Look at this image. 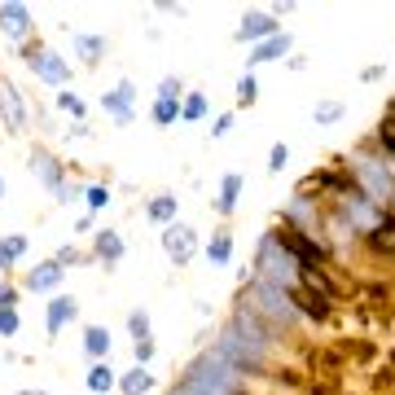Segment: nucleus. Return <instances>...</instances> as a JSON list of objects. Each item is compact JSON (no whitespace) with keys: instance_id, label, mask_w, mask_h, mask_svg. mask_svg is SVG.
Returning a JSON list of instances; mask_svg holds the SVG:
<instances>
[{"instance_id":"obj_28","label":"nucleus","mask_w":395,"mask_h":395,"mask_svg":"<svg viewBox=\"0 0 395 395\" xmlns=\"http://www.w3.org/2000/svg\"><path fill=\"white\" fill-rule=\"evenodd\" d=\"M206 115V97L202 93H194L189 101H184V119H202Z\"/></svg>"},{"instance_id":"obj_18","label":"nucleus","mask_w":395,"mask_h":395,"mask_svg":"<svg viewBox=\"0 0 395 395\" xmlns=\"http://www.w3.org/2000/svg\"><path fill=\"white\" fill-rule=\"evenodd\" d=\"M84 347H88V356H105V352H110V334H105L101 325H93L84 334Z\"/></svg>"},{"instance_id":"obj_40","label":"nucleus","mask_w":395,"mask_h":395,"mask_svg":"<svg viewBox=\"0 0 395 395\" xmlns=\"http://www.w3.org/2000/svg\"><path fill=\"white\" fill-rule=\"evenodd\" d=\"M0 198H5V180H0Z\"/></svg>"},{"instance_id":"obj_26","label":"nucleus","mask_w":395,"mask_h":395,"mask_svg":"<svg viewBox=\"0 0 395 395\" xmlns=\"http://www.w3.org/2000/svg\"><path fill=\"white\" fill-rule=\"evenodd\" d=\"M127 325H132V334H137V342H145V338H149V316H145V312H132V316H127Z\"/></svg>"},{"instance_id":"obj_31","label":"nucleus","mask_w":395,"mask_h":395,"mask_svg":"<svg viewBox=\"0 0 395 395\" xmlns=\"http://www.w3.org/2000/svg\"><path fill=\"white\" fill-rule=\"evenodd\" d=\"M154 119H158V123L167 127V123L176 119V101H158V105H154Z\"/></svg>"},{"instance_id":"obj_32","label":"nucleus","mask_w":395,"mask_h":395,"mask_svg":"<svg viewBox=\"0 0 395 395\" xmlns=\"http://www.w3.org/2000/svg\"><path fill=\"white\" fill-rule=\"evenodd\" d=\"M285 158H290V149L277 141V145H273V154H268V172H281V167H285Z\"/></svg>"},{"instance_id":"obj_39","label":"nucleus","mask_w":395,"mask_h":395,"mask_svg":"<svg viewBox=\"0 0 395 395\" xmlns=\"http://www.w3.org/2000/svg\"><path fill=\"white\" fill-rule=\"evenodd\" d=\"M22 395H44V391H22Z\"/></svg>"},{"instance_id":"obj_12","label":"nucleus","mask_w":395,"mask_h":395,"mask_svg":"<svg viewBox=\"0 0 395 395\" xmlns=\"http://www.w3.org/2000/svg\"><path fill=\"white\" fill-rule=\"evenodd\" d=\"M303 290H312V295H321L325 303H330V299H338V290L325 281V273H321V268H303Z\"/></svg>"},{"instance_id":"obj_16","label":"nucleus","mask_w":395,"mask_h":395,"mask_svg":"<svg viewBox=\"0 0 395 395\" xmlns=\"http://www.w3.org/2000/svg\"><path fill=\"white\" fill-rule=\"evenodd\" d=\"M97 255H101L105 263H115V259L123 255V242H119L115 233H97Z\"/></svg>"},{"instance_id":"obj_2","label":"nucleus","mask_w":395,"mask_h":395,"mask_svg":"<svg viewBox=\"0 0 395 395\" xmlns=\"http://www.w3.org/2000/svg\"><path fill=\"white\" fill-rule=\"evenodd\" d=\"M163 246H167V255H172L176 263H184V259H194V246H198V242H194V233L184 228V224L172 220V224L163 228Z\"/></svg>"},{"instance_id":"obj_29","label":"nucleus","mask_w":395,"mask_h":395,"mask_svg":"<svg viewBox=\"0 0 395 395\" xmlns=\"http://www.w3.org/2000/svg\"><path fill=\"white\" fill-rule=\"evenodd\" d=\"M36 167L44 172V180L53 184V189H62V184H58V167H53V163H48V154H36Z\"/></svg>"},{"instance_id":"obj_22","label":"nucleus","mask_w":395,"mask_h":395,"mask_svg":"<svg viewBox=\"0 0 395 395\" xmlns=\"http://www.w3.org/2000/svg\"><path fill=\"white\" fill-rule=\"evenodd\" d=\"M88 386H93V391H110V386H115V374H110L105 364H93V369H88Z\"/></svg>"},{"instance_id":"obj_14","label":"nucleus","mask_w":395,"mask_h":395,"mask_svg":"<svg viewBox=\"0 0 395 395\" xmlns=\"http://www.w3.org/2000/svg\"><path fill=\"white\" fill-rule=\"evenodd\" d=\"M127 101H132V84H119L110 97H105V110L119 115V119H127Z\"/></svg>"},{"instance_id":"obj_3","label":"nucleus","mask_w":395,"mask_h":395,"mask_svg":"<svg viewBox=\"0 0 395 395\" xmlns=\"http://www.w3.org/2000/svg\"><path fill=\"white\" fill-rule=\"evenodd\" d=\"M26 62L36 66V75H44L48 84H66V62L62 58H53V53H44V48H36V53H26Z\"/></svg>"},{"instance_id":"obj_7","label":"nucleus","mask_w":395,"mask_h":395,"mask_svg":"<svg viewBox=\"0 0 395 395\" xmlns=\"http://www.w3.org/2000/svg\"><path fill=\"white\" fill-rule=\"evenodd\" d=\"M290 299H295V307H303L307 316H316V321H321V316L330 312V303H325V299H316L312 290H303V285H290Z\"/></svg>"},{"instance_id":"obj_10","label":"nucleus","mask_w":395,"mask_h":395,"mask_svg":"<svg viewBox=\"0 0 395 395\" xmlns=\"http://www.w3.org/2000/svg\"><path fill=\"white\" fill-rule=\"evenodd\" d=\"M360 172H364V180H369V184H374V198H395V180H391V176H382V167H378V163H364Z\"/></svg>"},{"instance_id":"obj_30","label":"nucleus","mask_w":395,"mask_h":395,"mask_svg":"<svg viewBox=\"0 0 395 395\" xmlns=\"http://www.w3.org/2000/svg\"><path fill=\"white\" fill-rule=\"evenodd\" d=\"M378 137H382V145H386V149L395 154V115H386V119H382V127H378Z\"/></svg>"},{"instance_id":"obj_34","label":"nucleus","mask_w":395,"mask_h":395,"mask_svg":"<svg viewBox=\"0 0 395 395\" xmlns=\"http://www.w3.org/2000/svg\"><path fill=\"white\" fill-rule=\"evenodd\" d=\"M14 330H18V316L9 307H0V334H14Z\"/></svg>"},{"instance_id":"obj_8","label":"nucleus","mask_w":395,"mask_h":395,"mask_svg":"<svg viewBox=\"0 0 395 395\" xmlns=\"http://www.w3.org/2000/svg\"><path fill=\"white\" fill-rule=\"evenodd\" d=\"M0 110H5V123L9 127H22V101H18L14 84H5V79H0Z\"/></svg>"},{"instance_id":"obj_27","label":"nucleus","mask_w":395,"mask_h":395,"mask_svg":"<svg viewBox=\"0 0 395 395\" xmlns=\"http://www.w3.org/2000/svg\"><path fill=\"white\" fill-rule=\"evenodd\" d=\"M259 97V88H255V79L251 75H242V79H237V101H242V105H251Z\"/></svg>"},{"instance_id":"obj_6","label":"nucleus","mask_w":395,"mask_h":395,"mask_svg":"<svg viewBox=\"0 0 395 395\" xmlns=\"http://www.w3.org/2000/svg\"><path fill=\"white\" fill-rule=\"evenodd\" d=\"M0 26H5L9 36H26V26H31L26 5H0Z\"/></svg>"},{"instance_id":"obj_36","label":"nucleus","mask_w":395,"mask_h":395,"mask_svg":"<svg viewBox=\"0 0 395 395\" xmlns=\"http://www.w3.org/2000/svg\"><path fill=\"white\" fill-rule=\"evenodd\" d=\"M88 202H93V206H105V202H110V194H105L101 184H93V189H88Z\"/></svg>"},{"instance_id":"obj_15","label":"nucleus","mask_w":395,"mask_h":395,"mask_svg":"<svg viewBox=\"0 0 395 395\" xmlns=\"http://www.w3.org/2000/svg\"><path fill=\"white\" fill-rule=\"evenodd\" d=\"M172 216H176V198H172V194H163V198H154V202H149V220L172 224Z\"/></svg>"},{"instance_id":"obj_37","label":"nucleus","mask_w":395,"mask_h":395,"mask_svg":"<svg viewBox=\"0 0 395 395\" xmlns=\"http://www.w3.org/2000/svg\"><path fill=\"white\" fill-rule=\"evenodd\" d=\"M137 356H141V360H149V356H154V342H149V338H145V342H137Z\"/></svg>"},{"instance_id":"obj_35","label":"nucleus","mask_w":395,"mask_h":395,"mask_svg":"<svg viewBox=\"0 0 395 395\" xmlns=\"http://www.w3.org/2000/svg\"><path fill=\"white\" fill-rule=\"evenodd\" d=\"M58 101L66 105V110H70V115H84V101H79V97H70V93H62Z\"/></svg>"},{"instance_id":"obj_38","label":"nucleus","mask_w":395,"mask_h":395,"mask_svg":"<svg viewBox=\"0 0 395 395\" xmlns=\"http://www.w3.org/2000/svg\"><path fill=\"white\" fill-rule=\"evenodd\" d=\"M9 303H14V290H9V285H0V307H9Z\"/></svg>"},{"instance_id":"obj_9","label":"nucleus","mask_w":395,"mask_h":395,"mask_svg":"<svg viewBox=\"0 0 395 395\" xmlns=\"http://www.w3.org/2000/svg\"><path fill=\"white\" fill-rule=\"evenodd\" d=\"M285 53H290V36L281 31V36H268V40H263V44L251 53V62H273V58H285Z\"/></svg>"},{"instance_id":"obj_23","label":"nucleus","mask_w":395,"mask_h":395,"mask_svg":"<svg viewBox=\"0 0 395 395\" xmlns=\"http://www.w3.org/2000/svg\"><path fill=\"white\" fill-rule=\"evenodd\" d=\"M75 48L84 53L88 62H97V58H101V48H105V40H97V36H75Z\"/></svg>"},{"instance_id":"obj_5","label":"nucleus","mask_w":395,"mask_h":395,"mask_svg":"<svg viewBox=\"0 0 395 395\" xmlns=\"http://www.w3.org/2000/svg\"><path fill=\"white\" fill-rule=\"evenodd\" d=\"M259 307H263V312H273L277 321H290V316H295V307L281 299V290H277V285H259Z\"/></svg>"},{"instance_id":"obj_21","label":"nucleus","mask_w":395,"mask_h":395,"mask_svg":"<svg viewBox=\"0 0 395 395\" xmlns=\"http://www.w3.org/2000/svg\"><path fill=\"white\" fill-rule=\"evenodd\" d=\"M22 251H26V237H5V242H0V268H9Z\"/></svg>"},{"instance_id":"obj_13","label":"nucleus","mask_w":395,"mask_h":395,"mask_svg":"<svg viewBox=\"0 0 395 395\" xmlns=\"http://www.w3.org/2000/svg\"><path fill=\"white\" fill-rule=\"evenodd\" d=\"M70 316H75V303H70V299H53V303H48V334H58Z\"/></svg>"},{"instance_id":"obj_1","label":"nucleus","mask_w":395,"mask_h":395,"mask_svg":"<svg viewBox=\"0 0 395 395\" xmlns=\"http://www.w3.org/2000/svg\"><path fill=\"white\" fill-rule=\"evenodd\" d=\"M273 242H281L290 255H295L299 263H303V268H321V246H316V242H307V237L299 233V228H290V224H281L277 228V237H273Z\"/></svg>"},{"instance_id":"obj_24","label":"nucleus","mask_w":395,"mask_h":395,"mask_svg":"<svg viewBox=\"0 0 395 395\" xmlns=\"http://www.w3.org/2000/svg\"><path fill=\"white\" fill-rule=\"evenodd\" d=\"M312 119H316V123H334V119H342V101H321Z\"/></svg>"},{"instance_id":"obj_17","label":"nucleus","mask_w":395,"mask_h":395,"mask_svg":"<svg viewBox=\"0 0 395 395\" xmlns=\"http://www.w3.org/2000/svg\"><path fill=\"white\" fill-rule=\"evenodd\" d=\"M211 263H216V268H220V263H228V255H233V237L228 233H216V237H211Z\"/></svg>"},{"instance_id":"obj_11","label":"nucleus","mask_w":395,"mask_h":395,"mask_svg":"<svg viewBox=\"0 0 395 395\" xmlns=\"http://www.w3.org/2000/svg\"><path fill=\"white\" fill-rule=\"evenodd\" d=\"M62 281V263H40V268H31V277H26V285L31 290H48Z\"/></svg>"},{"instance_id":"obj_4","label":"nucleus","mask_w":395,"mask_h":395,"mask_svg":"<svg viewBox=\"0 0 395 395\" xmlns=\"http://www.w3.org/2000/svg\"><path fill=\"white\" fill-rule=\"evenodd\" d=\"M242 40H263V36H277V18L273 14H246L242 26H237Z\"/></svg>"},{"instance_id":"obj_33","label":"nucleus","mask_w":395,"mask_h":395,"mask_svg":"<svg viewBox=\"0 0 395 395\" xmlns=\"http://www.w3.org/2000/svg\"><path fill=\"white\" fill-rule=\"evenodd\" d=\"M180 97V79H163L158 84V101H176Z\"/></svg>"},{"instance_id":"obj_19","label":"nucleus","mask_w":395,"mask_h":395,"mask_svg":"<svg viewBox=\"0 0 395 395\" xmlns=\"http://www.w3.org/2000/svg\"><path fill=\"white\" fill-rule=\"evenodd\" d=\"M374 246L395 255V220H382V224H374Z\"/></svg>"},{"instance_id":"obj_20","label":"nucleus","mask_w":395,"mask_h":395,"mask_svg":"<svg viewBox=\"0 0 395 395\" xmlns=\"http://www.w3.org/2000/svg\"><path fill=\"white\" fill-rule=\"evenodd\" d=\"M237 194H242V176H237V172H228V176H224V194H220V211H233Z\"/></svg>"},{"instance_id":"obj_25","label":"nucleus","mask_w":395,"mask_h":395,"mask_svg":"<svg viewBox=\"0 0 395 395\" xmlns=\"http://www.w3.org/2000/svg\"><path fill=\"white\" fill-rule=\"evenodd\" d=\"M123 391H127V395H141V391H149V374H141V369H132V374L123 378Z\"/></svg>"}]
</instances>
